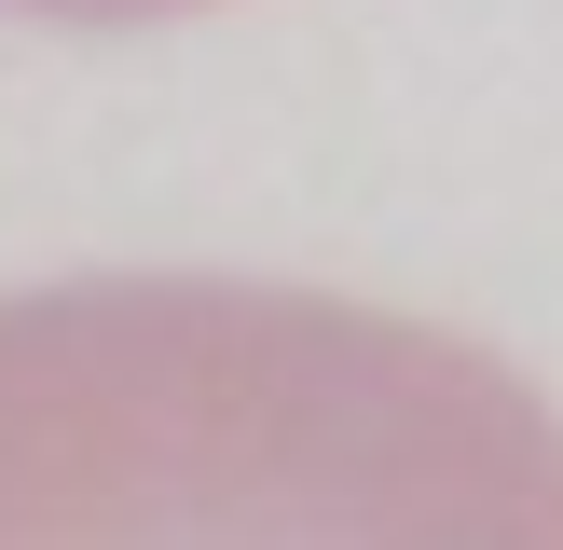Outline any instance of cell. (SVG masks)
Listing matches in <instances>:
<instances>
[{
    "label": "cell",
    "instance_id": "1",
    "mask_svg": "<svg viewBox=\"0 0 563 550\" xmlns=\"http://www.w3.org/2000/svg\"><path fill=\"white\" fill-rule=\"evenodd\" d=\"M0 550H563V413L385 302L69 275L0 302Z\"/></svg>",
    "mask_w": 563,
    "mask_h": 550
},
{
    "label": "cell",
    "instance_id": "2",
    "mask_svg": "<svg viewBox=\"0 0 563 550\" xmlns=\"http://www.w3.org/2000/svg\"><path fill=\"white\" fill-rule=\"evenodd\" d=\"M14 14H55V28H152V14H207V0H14Z\"/></svg>",
    "mask_w": 563,
    "mask_h": 550
}]
</instances>
